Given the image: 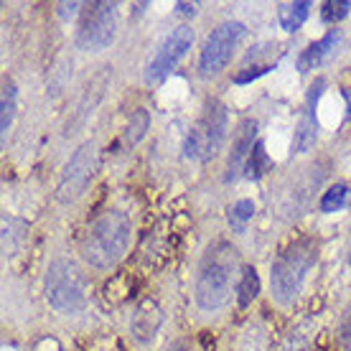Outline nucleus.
I'll return each instance as SVG.
<instances>
[{
    "label": "nucleus",
    "instance_id": "obj_1",
    "mask_svg": "<svg viewBox=\"0 0 351 351\" xmlns=\"http://www.w3.org/2000/svg\"><path fill=\"white\" fill-rule=\"evenodd\" d=\"M234 275H237V250L224 239H217L214 245H209L199 263L193 282L196 306L209 313L227 306L232 298V288L237 285Z\"/></svg>",
    "mask_w": 351,
    "mask_h": 351
},
{
    "label": "nucleus",
    "instance_id": "obj_2",
    "mask_svg": "<svg viewBox=\"0 0 351 351\" xmlns=\"http://www.w3.org/2000/svg\"><path fill=\"white\" fill-rule=\"evenodd\" d=\"M130 217L120 209H107L89 221L82 237V257L95 270H110L130 247Z\"/></svg>",
    "mask_w": 351,
    "mask_h": 351
},
{
    "label": "nucleus",
    "instance_id": "obj_3",
    "mask_svg": "<svg viewBox=\"0 0 351 351\" xmlns=\"http://www.w3.org/2000/svg\"><path fill=\"white\" fill-rule=\"evenodd\" d=\"M318 260V245L313 239H295L270 267V290L278 303H293L308 278V270Z\"/></svg>",
    "mask_w": 351,
    "mask_h": 351
},
{
    "label": "nucleus",
    "instance_id": "obj_4",
    "mask_svg": "<svg viewBox=\"0 0 351 351\" xmlns=\"http://www.w3.org/2000/svg\"><path fill=\"white\" fill-rule=\"evenodd\" d=\"M44 295L56 313H62V316L80 313L82 308L87 306V280H84V272L71 260H64V257L53 260L46 267Z\"/></svg>",
    "mask_w": 351,
    "mask_h": 351
},
{
    "label": "nucleus",
    "instance_id": "obj_5",
    "mask_svg": "<svg viewBox=\"0 0 351 351\" xmlns=\"http://www.w3.org/2000/svg\"><path fill=\"white\" fill-rule=\"evenodd\" d=\"M229 112L227 105L219 99H209L204 105L202 117L191 128L189 138L184 143V156L191 160H209L219 153L221 143L227 138Z\"/></svg>",
    "mask_w": 351,
    "mask_h": 351
},
{
    "label": "nucleus",
    "instance_id": "obj_6",
    "mask_svg": "<svg viewBox=\"0 0 351 351\" xmlns=\"http://www.w3.org/2000/svg\"><path fill=\"white\" fill-rule=\"evenodd\" d=\"M114 34H117V5L105 0L87 3L74 38L82 51H102L114 41Z\"/></svg>",
    "mask_w": 351,
    "mask_h": 351
},
{
    "label": "nucleus",
    "instance_id": "obj_7",
    "mask_svg": "<svg viewBox=\"0 0 351 351\" xmlns=\"http://www.w3.org/2000/svg\"><path fill=\"white\" fill-rule=\"evenodd\" d=\"M97 168V145L92 141L82 143L80 148L71 153L66 166L62 171L59 186H56V199L62 204H74L84 196V191L92 184V176Z\"/></svg>",
    "mask_w": 351,
    "mask_h": 351
},
{
    "label": "nucleus",
    "instance_id": "obj_8",
    "mask_svg": "<svg viewBox=\"0 0 351 351\" xmlns=\"http://www.w3.org/2000/svg\"><path fill=\"white\" fill-rule=\"evenodd\" d=\"M242 36H245V26L239 21H224L206 36L202 53H199V71L204 77L219 74L232 62V53L239 46Z\"/></svg>",
    "mask_w": 351,
    "mask_h": 351
},
{
    "label": "nucleus",
    "instance_id": "obj_9",
    "mask_svg": "<svg viewBox=\"0 0 351 351\" xmlns=\"http://www.w3.org/2000/svg\"><path fill=\"white\" fill-rule=\"evenodd\" d=\"M193 44V31L191 26H176L171 34L160 41V46L156 49L153 59L145 66V82L148 84H160L168 74L178 66V62L184 59L189 49Z\"/></svg>",
    "mask_w": 351,
    "mask_h": 351
},
{
    "label": "nucleus",
    "instance_id": "obj_10",
    "mask_svg": "<svg viewBox=\"0 0 351 351\" xmlns=\"http://www.w3.org/2000/svg\"><path fill=\"white\" fill-rule=\"evenodd\" d=\"M324 89H326L324 77H318V80L311 84V89H308L306 107H303V112H300L298 125H295V135H293V148H295V153H308V150L316 145V138H318L316 107H318L321 95H324Z\"/></svg>",
    "mask_w": 351,
    "mask_h": 351
},
{
    "label": "nucleus",
    "instance_id": "obj_11",
    "mask_svg": "<svg viewBox=\"0 0 351 351\" xmlns=\"http://www.w3.org/2000/svg\"><path fill=\"white\" fill-rule=\"evenodd\" d=\"M257 130L260 125L257 120L247 117L237 125V132H234V141H232V150H229L227 158V173H224V181H237L242 171L247 168V160H250V153L257 145Z\"/></svg>",
    "mask_w": 351,
    "mask_h": 351
},
{
    "label": "nucleus",
    "instance_id": "obj_12",
    "mask_svg": "<svg viewBox=\"0 0 351 351\" xmlns=\"http://www.w3.org/2000/svg\"><path fill=\"white\" fill-rule=\"evenodd\" d=\"M160 324H163V311L153 298H145L138 303L135 313H132L130 328H132V339L138 343H150L158 334Z\"/></svg>",
    "mask_w": 351,
    "mask_h": 351
},
{
    "label": "nucleus",
    "instance_id": "obj_13",
    "mask_svg": "<svg viewBox=\"0 0 351 351\" xmlns=\"http://www.w3.org/2000/svg\"><path fill=\"white\" fill-rule=\"evenodd\" d=\"M339 41H341V31L334 28V31H328L324 38H318V41H313L308 49H303L300 56H298V71L300 74L318 69V66H321V64L334 53V49L339 46Z\"/></svg>",
    "mask_w": 351,
    "mask_h": 351
},
{
    "label": "nucleus",
    "instance_id": "obj_14",
    "mask_svg": "<svg viewBox=\"0 0 351 351\" xmlns=\"http://www.w3.org/2000/svg\"><path fill=\"white\" fill-rule=\"evenodd\" d=\"M18 107V87L10 77H3V95H0V132H3V143L8 141V132L16 120Z\"/></svg>",
    "mask_w": 351,
    "mask_h": 351
},
{
    "label": "nucleus",
    "instance_id": "obj_15",
    "mask_svg": "<svg viewBox=\"0 0 351 351\" xmlns=\"http://www.w3.org/2000/svg\"><path fill=\"white\" fill-rule=\"evenodd\" d=\"M308 13H311V3L308 0H295V3H282L278 8V21H280V28H285L288 34H295L303 23L308 21Z\"/></svg>",
    "mask_w": 351,
    "mask_h": 351
},
{
    "label": "nucleus",
    "instance_id": "obj_16",
    "mask_svg": "<svg viewBox=\"0 0 351 351\" xmlns=\"http://www.w3.org/2000/svg\"><path fill=\"white\" fill-rule=\"evenodd\" d=\"M257 293H260V278H257V270L255 267H250L245 265L237 275V285H234V295H237V303L239 308H247L252 300L257 298Z\"/></svg>",
    "mask_w": 351,
    "mask_h": 351
},
{
    "label": "nucleus",
    "instance_id": "obj_17",
    "mask_svg": "<svg viewBox=\"0 0 351 351\" xmlns=\"http://www.w3.org/2000/svg\"><path fill=\"white\" fill-rule=\"evenodd\" d=\"M148 128H150L148 110H135V112L130 114V123L125 125V132H123V145H125V148H132V145H138V143L145 138Z\"/></svg>",
    "mask_w": 351,
    "mask_h": 351
},
{
    "label": "nucleus",
    "instance_id": "obj_18",
    "mask_svg": "<svg viewBox=\"0 0 351 351\" xmlns=\"http://www.w3.org/2000/svg\"><path fill=\"white\" fill-rule=\"evenodd\" d=\"M272 171V160L267 156V148H265L263 141H257V145L252 148L250 153V160H247V168H245V176L250 181H260L263 176H267Z\"/></svg>",
    "mask_w": 351,
    "mask_h": 351
},
{
    "label": "nucleus",
    "instance_id": "obj_19",
    "mask_svg": "<svg viewBox=\"0 0 351 351\" xmlns=\"http://www.w3.org/2000/svg\"><path fill=\"white\" fill-rule=\"evenodd\" d=\"M252 217H255V202H250V199H239V202H234L227 209L229 227H232V232H237V234L247 232V224L252 221Z\"/></svg>",
    "mask_w": 351,
    "mask_h": 351
},
{
    "label": "nucleus",
    "instance_id": "obj_20",
    "mask_svg": "<svg viewBox=\"0 0 351 351\" xmlns=\"http://www.w3.org/2000/svg\"><path fill=\"white\" fill-rule=\"evenodd\" d=\"M349 186L346 184H334L328 191H324V196H321V211L324 214H334V211H341L346 204H349Z\"/></svg>",
    "mask_w": 351,
    "mask_h": 351
},
{
    "label": "nucleus",
    "instance_id": "obj_21",
    "mask_svg": "<svg viewBox=\"0 0 351 351\" xmlns=\"http://www.w3.org/2000/svg\"><path fill=\"white\" fill-rule=\"evenodd\" d=\"M351 13V0H328L321 8V18L324 23H339Z\"/></svg>",
    "mask_w": 351,
    "mask_h": 351
},
{
    "label": "nucleus",
    "instance_id": "obj_22",
    "mask_svg": "<svg viewBox=\"0 0 351 351\" xmlns=\"http://www.w3.org/2000/svg\"><path fill=\"white\" fill-rule=\"evenodd\" d=\"M336 336H339L341 346L351 349V300H349V306L343 308L341 318H339V328H336Z\"/></svg>",
    "mask_w": 351,
    "mask_h": 351
},
{
    "label": "nucleus",
    "instance_id": "obj_23",
    "mask_svg": "<svg viewBox=\"0 0 351 351\" xmlns=\"http://www.w3.org/2000/svg\"><path fill=\"white\" fill-rule=\"evenodd\" d=\"M56 8H59V16H62L64 21H66V18H74L80 10H84L82 8V3H59Z\"/></svg>",
    "mask_w": 351,
    "mask_h": 351
},
{
    "label": "nucleus",
    "instance_id": "obj_24",
    "mask_svg": "<svg viewBox=\"0 0 351 351\" xmlns=\"http://www.w3.org/2000/svg\"><path fill=\"white\" fill-rule=\"evenodd\" d=\"M168 351H191V349H189V343L186 341H176L168 346Z\"/></svg>",
    "mask_w": 351,
    "mask_h": 351
},
{
    "label": "nucleus",
    "instance_id": "obj_25",
    "mask_svg": "<svg viewBox=\"0 0 351 351\" xmlns=\"http://www.w3.org/2000/svg\"><path fill=\"white\" fill-rule=\"evenodd\" d=\"M193 10H196V5H189V3H178V13H193Z\"/></svg>",
    "mask_w": 351,
    "mask_h": 351
}]
</instances>
